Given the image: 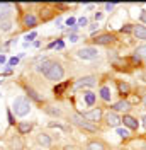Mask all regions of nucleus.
<instances>
[{"instance_id": "21", "label": "nucleus", "mask_w": 146, "mask_h": 150, "mask_svg": "<svg viewBox=\"0 0 146 150\" xmlns=\"http://www.w3.org/2000/svg\"><path fill=\"white\" fill-rule=\"evenodd\" d=\"M87 150H105V149H104V143H100V142H90L87 145Z\"/></svg>"}, {"instance_id": "41", "label": "nucleus", "mask_w": 146, "mask_h": 150, "mask_svg": "<svg viewBox=\"0 0 146 150\" xmlns=\"http://www.w3.org/2000/svg\"><path fill=\"white\" fill-rule=\"evenodd\" d=\"M143 126H146V116H143Z\"/></svg>"}, {"instance_id": "28", "label": "nucleus", "mask_w": 146, "mask_h": 150, "mask_svg": "<svg viewBox=\"0 0 146 150\" xmlns=\"http://www.w3.org/2000/svg\"><path fill=\"white\" fill-rule=\"evenodd\" d=\"M68 87V84H61V85H58V87H55V92L56 94H60V92H63L65 89Z\"/></svg>"}, {"instance_id": "5", "label": "nucleus", "mask_w": 146, "mask_h": 150, "mask_svg": "<svg viewBox=\"0 0 146 150\" xmlns=\"http://www.w3.org/2000/svg\"><path fill=\"white\" fill-rule=\"evenodd\" d=\"M83 118H85L88 123H92V125H93V123L100 121V118H102V109L95 108V109H92V111L83 112Z\"/></svg>"}, {"instance_id": "20", "label": "nucleus", "mask_w": 146, "mask_h": 150, "mask_svg": "<svg viewBox=\"0 0 146 150\" xmlns=\"http://www.w3.org/2000/svg\"><path fill=\"white\" fill-rule=\"evenodd\" d=\"M10 29H12V22H10L9 19H5V21H0V31H4V33H9Z\"/></svg>"}, {"instance_id": "11", "label": "nucleus", "mask_w": 146, "mask_h": 150, "mask_svg": "<svg viewBox=\"0 0 146 150\" xmlns=\"http://www.w3.org/2000/svg\"><path fill=\"white\" fill-rule=\"evenodd\" d=\"M133 34L138 38V39H146V26H133Z\"/></svg>"}, {"instance_id": "35", "label": "nucleus", "mask_w": 146, "mask_h": 150, "mask_svg": "<svg viewBox=\"0 0 146 150\" xmlns=\"http://www.w3.org/2000/svg\"><path fill=\"white\" fill-rule=\"evenodd\" d=\"M97 28H99V24H97V22H92V24H90V31H95Z\"/></svg>"}, {"instance_id": "43", "label": "nucleus", "mask_w": 146, "mask_h": 150, "mask_svg": "<svg viewBox=\"0 0 146 150\" xmlns=\"http://www.w3.org/2000/svg\"><path fill=\"white\" fill-rule=\"evenodd\" d=\"M145 80H146V74H145Z\"/></svg>"}, {"instance_id": "34", "label": "nucleus", "mask_w": 146, "mask_h": 150, "mask_svg": "<svg viewBox=\"0 0 146 150\" xmlns=\"http://www.w3.org/2000/svg\"><path fill=\"white\" fill-rule=\"evenodd\" d=\"M114 5H116V4H105V10H109L110 12V10L114 9Z\"/></svg>"}, {"instance_id": "25", "label": "nucleus", "mask_w": 146, "mask_h": 150, "mask_svg": "<svg viewBox=\"0 0 146 150\" xmlns=\"http://www.w3.org/2000/svg\"><path fill=\"white\" fill-rule=\"evenodd\" d=\"M77 24H78V28H85V26H88V21H87V17H80L77 21Z\"/></svg>"}, {"instance_id": "31", "label": "nucleus", "mask_w": 146, "mask_h": 150, "mask_svg": "<svg viewBox=\"0 0 146 150\" xmlns=\"http://www.w3.org/2000/svg\"><path fill=\"white\" fill-rule=\"evenodd\" d=\"M75 22H77V21H75V19H73V17L66 19V26H73V24H75Z\"/></svg>"}, {"instance_id": "18", "label": "nucleus", "mask_w": 146, "mask_h": 150, "mask_svg": "<svg viewBox=\"0 0 146 150\" xmlns=\"http://www.w3.org/2000/svg\"><path fill=\"white\" fill-rule=\"evenodd\" d=\"M110 96H112V94H110V89L107 87V85H104V87L100 89V97L104 99V101H107V103H109V101H110Z\"/></svg>"}, {"instance_id": "9", "label": "nucleus", "mask_w": 146, "mask_h": 150, "mask_svg": "<svg viewBox=\"0 0 146 150\" xmlns=\"http://www.w3.org/2000/svg\"><path fill=\"white\" fill-rule=\"evenodd\" d=\"M10 10H12V4H0V21L9 19Z\"/></svg>"}, {"instance_id": "7", "label": "nucleus", "mask_w": 146, "mask_h": 150, "mask_svg": "<svg viewBox=\"0 0 146 150\" xmlns=\"http://www.w3.org/2000/svg\"><path fill=\"white\" fill-rule=\"evenodd\" d=\"M95 84H97V77L95 75H87V77H82L77 82V87H93Z\"/></svg>"}, {"instance_id": "8", "label": "nucleus", "mask_w": 146, "mask_h": 150, "mask_svg": "<svg viewBox=\"0 0 146 150\" xmlns=\"http://www.w3.org/2000/svg\"><path fill=\"white\" fill-rule=\"evenodd\" d=\"M114 39H116V36L110 34V33H107V34H99V36L93 39V43H95V45H109Z\"/></svg>"}, {"instance_id": "13", "label": "nucleus", "mask_w": 146, "mask_h": 150, "mask_svg": "<svg viewBox=\"0 0 146 150\" xmlns=\"http://www.w3.org/2000/svg\"><path fill=\"white\" fill-rule=\"evenodd\" d=\"M37 24V19L34 14H31V12H27L26 16H24V26H27V28H36Z\"/></svg>"}, {"instance_id": "15", "label": "nucleus", "mask_w": 146, "mask_h": 150, "mask_svg": "<svg viewBox=\"0 0 146 150\" xmlns=\"http://www.w3.org/2000/svg\"><path fill=\"white\" fill-rule=\"evenodd\" d=\"M117 89H119V94H122V96H129V91H131L129 84L122 82V80H117Z\"/></svg>"}, {"instance_id": "24", "label": "nucleus", "mask_w": 146, "mask_h": 150, "mask_svg": "<svg viewBox=\"0 0 146 150\" xmlns=\"http://www.w3.org/2000/svg\"><path fill=\"white\" fill-rule=\"evenodd\" d=\"M117 135L121 137V138H128V137H129L128 128H117Z\"/></svg>"}, {"instance_id": "40", "label": "nucleus", "mask_w": 146, "mask_h": 150, "mask_svg": "<svg viewBox=\"0 0 146 150\" xmlns=\"http://www.w3.org/2000/svg\"><path fill=\"white\" fill-rule=\"evenodd\" d=\"M75 149V147H70V145H68V147H65V150H73Z\"/></svg>"}, {"instance_id": "42", "label": "nucleus", "mask_w": 146, "mask_h": 150, "mask_svg": "<svg viewBox=\"0 0 146 150\" xmlns=\"http://www.w3.org/2000/svg\"><path fill=\"white\" fill-rule=\"evenodd\" d=\"M143 149H145V150H146V143H145V145H143Z\"/></svg>"}, {"instance_id": "14", "label": "nucleus", "mask_w": 146, "mask_h": 150, "mask_svg": "<svg viewBox=\"0 0 146 150\" xmlns=\"http://www.w3.org/2000/svg\"><path fill=\"white\" fill-rule=\"evenodd\" d=\"M107 125H109V126H114V128H117L119 125H121V118H119L116 112H109V114H107Z\"/></svg>"}, {"instance_id": "37", "label": "nucleus", "mask_w": 146, "mask_h": 150, "mask_svg": "<svg viewBox=\"0 0 146 150\" xmlns=\"http://www.w3.org/2000/svg\"><path fill=\"white\" fill-rule=\"evenodd\" d=\"M34 38H36V33H31V34H29V36H27V39H29V41H32ZM29 41H27V43H29Z\"/></svg>"}, {"instance_id": "1", "label": "nucleus", "mask_w": 146, "mask_h": 150, "mask_svg": "<svg viewBox=\"0 0 146 150\" xmlns=\"http://www.w3.org/2000/svg\"><path fill=\"white\" fill-rule=\"evenodd\" d=\"M37 70L44 75L48 80H55V82L61 80L65 75L63 67L60 65V63H56V62H53V60H44L41 65L37 67Z\"/></svg>"}, {"instance_id": "39", "label": "nucleus", "mask_w": 146, "mask_h": 150, "mask_svg": "<svg viewBox=\"0 0 146 150\" xmlns=\"http://www.w3.org/2000/svg\"><path fill=\"white\" fill-rule=\"evenodd\" d=\"M4 62H5V56H4V55H0V63H4Z\"/></svg>"}, {"instance_id": "27", "label": "nucleus", "mask_w": 146, "mask_h": 150, "mask_svg": "<svg viewBox=\"0 0 146 150\" xmlns=\"http://www.w3.org/2000/svg\"><path fill=\"white\" fill-rule=\"evenodd\" d=\"M65 45H63V41H56V43H51L49 45V48H58V50H61Z\"/></svg>"}, {"instance_id": "6", "label": "nucleus", "mask_w": 146, "mask_h": 150, "mask_svg": "<svg viewBox=\"0 0 146 150\" xmlns=\"http://www.w3.org/2000/svg\"><path fill=\"white\" fill-rule=\"evenodd\" d=\"M121 123H124V126H126L128 130H138V128H139V121H138L136 118L129 116V114H124V116L121 118Z\"/></svg>"}, {"instance_id": "29", "label": "nucleus", "mask_w": 146, "mask_h": 150, "mask_svg": "<svg viewBox=\"0 0 146 150\" xmlns=\"http://www.w3.org/2000/svg\"><path fill=\"white\" fill-rule=\"evenodd\" d=\"M19 63V58L15 56V58H10L9 60V67H14V65H17Z\"/></svg>"}, {"instance_id": "2", "label": "nucleus", "mask_w": 146, "mask_h": 150, "mask_svg": "<svg viewBox=\"0 0 146 150\" xmlns=\"http://www.w3.org/2000/svg\"><path fill=\"white\" fill-rule=\"evenodd\" d=\"M12 111L15 112V116H26L31 111V103L27 97H15L14 104H12Z\"/></svg>"}, {"instance_id": "22", "label": "nucleus", "mask_w": 146, "mask_h": 150, "mask_svg": "<svg viewBox=\"0 0 146 150\" xmlns=\"http://www.w3.org/2000/svg\"><path fill=\"white\" fill-rule=\"evenodd\" d=\"M83 97H85V103L88 104V106H93V103H95V94L93 92H85Z\"/></svg>"}, {"instance_id": "38", "label": "nucleus", "mask_w": 146, "mask_h": 150, "mask_svg": "<svg viewBox=\"0 0 146 150\" xmlns=\"http://www.w3.org/2000/svg\"><path fill=\"white\" fill-rule=\"evenodd\" d=\"M141 101H143V106H145V108H146V94H145V96H143V99H141Z\"/></svg>"}, {"instance_id": "33", "label": "nucleus", "mask_w": 146, "mask_h": 150, "mask_svg": "<svg viewBox=\"0 0 146 150\" xmlns=\"http://www.w3.org/2000/svg\"><path fill=\"white\" fill-rule=\"evenodd\" d=\"M7 118H9V123H10V125H14V123H15V121H14V118H12V112H7Z\"/></svg>"}, {"instance_id": "36", "label": "nucleus", "mask_w": 146, "mask_h": 150, "mask_svg": "<svg viewBox=\"0 0 146 150\" xmlns=\"http://www.w3.org/2000/svg\"><path fill=\"white\" fill-rule=\"evenodd\" d=\"M102 19V14L100 12H95V22H97V21H100Z\"/></svg>"}, {"instance_id": "30", "label": "nucleus", "mask_w": 146, "mask_h": 150, "mask_svg": "<svg viewBox=\"0 0 146 150\" xmlns=\"http://www.w3.org/2000/svg\"><path fill=\"white\" fill-rule=\"evenodd\" d=\"M139 21H141L143 24H146V9L141 12V16H139Z\"/></svg>"}, {"instance_id": "4", "label": "nucleus", "mask_w": 146, "mask_h": 150, "mask_svg": "<svg viewBox=\"0 0 146 150\" xmlns=\"http://www.w3.org/2000/svg\"><path fill=\"white\" fill-rule=\"evenodd\" d=\"M77 55L82 60H95L99 56V51H97V48H93V46H85L82 50H78Z\"/></svg>"}, {"instance_id": "19", "label": "nucleus", "mask_w": 146, "mask_h": 150, "mask_svg": "<svg viewBox=\"0 0 146 150\" xmlns=\"http://www.w3.org/2000/svg\"><path fill=\"white\" fill-rule=\"evenodd\" d=\"M44 111L48 112V114H51V116H61V109H58L55 106H46Z\"/></svg>"}, {"instance_id": "17", "label": "nucleus", "mask_w": 146, "mask_h": 150, "mask_svg": "<svg viewBox=\"0 0 146 150\" xmlns=\"http://www.w3.org/2000/svg\"><path fill=\"white\" fill-rule=\"evenodd\" d=\"M134 55H136L138 60H145V62H146V45H143V46H138L136 51H134Z\"/></svg>"}, {"instance_id": "32", "label": "nucleus", "mask_w": 146, "mask_h": 150, "mask_svg": "<svg viewBox=\"0 0 146 150\" xmlns=\"http://www.w3.org/2000/svg\"><path fill=\"white\" fill-rule=\"evenodd\" d=\"M78 39H80V38L77 36V34H72V36H70V41H72V43H77Z\"/></svg>"}, {"instance_id": "3", "label": "nucleus", "mask_w": 146, "mask_h": 150, "mask_svg": "<svg viewBox=\"0 0 146 150\" xmlns=\"http://www.w3.org/2000/svg\"><path fill=\"white\" fill-rule=\"evenodd\" d=\"M70 121L73 123V125H77V126H80V128H83V130H87V131H95L97 128H95V125H92V123H88L85 118H83L82 114H72L70 116Z\"/></svg>"}, {"instance_id": "23", "label": "nucleus", "mask_w": 146, "mask_h": 150, "mask_svg": "<svg viewBox=\"0 0 146 150\" xmlns=\"http://www.w3.org/2000/svg\"><path fill=\"white\" fill-rule=\"evenodd\" d=\"M26 91H27V94L31 96V97H32V99H34V101H36V103H41V101H43V99H41V96H39V94H37L36 91H34V89H31V87H27Z\"/></svg>"}, {"instance_id": "12", "label": "nucleus", "mask_w": 146, "mask_h": 150, "mask_svg": "<svg viewBox=\"0 0 146 150\" xmlns=\"http://www.w3.org/2000/svg\"><path fill=\"white\" fill-rule=\"evenodd\" d=\"M112 109H114V111H124V112H126V111L131 109V104H129L126 99H122V101H119V103L114 104V106H112Z\"/></svg>"}, {"instance_id": "16", "label": "nucleus", "mask_w": 146, "mask_h": 150, "mask_svg": "<svg viewBox=\"0 0 146 150\" xmlns=\"http://www.w3.org/2000/svg\"><path fill=\"white\" fill-rule=\"evenodd\" d=\"M37 142H39L43 147H51V138H49V135H46V133H41V135L37 137Z\"/></svg>"}, {"instance_id": "10", "label": "nucleus", "mask_w": 146, "mask_h": 150, "mask_svg": "<svg viewBox=\"0 0 146 150\" xmlns=\"http://www.w3.org/2000/svg\"><path fill=\"white\" fill-rule=\"evenodd\" d=\"M32 123H29V121H20L17 125V130H19V135H27L29 131L32 130Z\"/></svg>"}, {"instance_id": "26", "label": "nucleus", "mask_w": 146, "mask_h": 150, "mask_svg": "<svg viewBox=\"0 0 146 150\" xmlns=\"http://www.w3.org/2000/svg\"><path fill=\"white\" fill-rule=\"evenodd\" d=\"M121 33H133V24H126L124 28H121Z\"/></svg>"}]
</instances>
